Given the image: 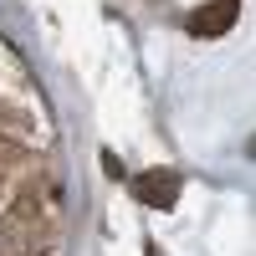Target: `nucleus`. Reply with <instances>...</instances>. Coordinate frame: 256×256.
Instances as JSON below:
<instances>
[{
  "mask_svg": "<svg viewBox=\"0 0 256 256\" xmlns=\"http://www.w3.org/2000/svg\"><path fill=\"white\" fill-rule=\"evenodd\" d=\"M236 16H241V0H210V6H200L184 26H190V36H226L236 26Z\"/></svg>",
  "mask_w": 256,
  "mask_h": 256,
  "instance_id": "f257e3e1",
  "label": "nucleus"
},
{
  "mask_svg": "<svg viewBox=\"0 0 256 256\" xmlns=\"http://www.w3.org/2000/svg\"><path fill=\"white\" fill-rule=\"evenodd\" d=\"M134 195H138L144 205H154V210H174V200H180V174H174V169L138 174V180H134Z\"/></svg>",
  "mask_w": 256,
  "mask_h": 256,
  "instance_id": "f03ea898",
  "label": "nucleus"
}]
</instances>
